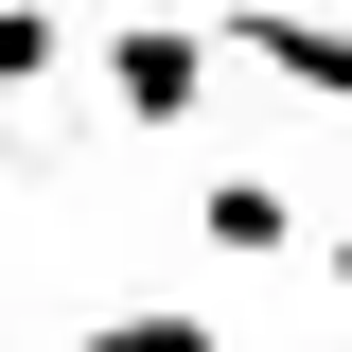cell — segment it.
I'll return each mask as SVG.
<instances>
[{
	"label": "cell",
	"mask_w": 352,
	"mask_h": 352,
	"mask_svg": "<svg viewBox=\"0 0 352 352\" xmlns=\"http://www.w3.org/2000/svg\"><path fill=\"white\" fill-rule=\"evenodd\" d=\"M88 71H106V106H124L141 141H176L194 106H212V36H194V18H124V36L88 53Z\"/></svg>",
	"instance_id": "1"
},
{
	"label": "cell",
	"mask_w": 352,
	"mask_h": 352,
	"mask_svg": "<svg viewBox=\"0 0 352 352\" xmlns=\"http://www.w3.org/2000/svg\"><path fill=\"white\" fill-rule=\"evenodd\" d=\"M212 53H247V71L317 88V106H352V18H300V0H212Z\"/></svg>",
	"instance_id": "2"
},
{
	"label": "cell",
	"mask_w": 352,
	"mask_h": 352,
	"mask_svg": "<svg viewBox=\"0 0 352 352\" xmlns=\"http://www.w3.org/2000/svg\"><path fill=\"white\" fill-rule=\"evenodd\" d=\"M212 247H247V264H282V247H300L282 176H212Z\"/></svg>",
	"instance_id": "3"
},
{
	"label": "cell",
	"mask_w": 352,
	"mask_h": 352,
	"mask_svg": "<svg viewBox=\"0 0 352 352\" xmlns=\"http://www.w3.org/2000/svg\"><path fill=\"white\" fill-rule=\"evenodd\" d=\"M71 352H229V335H212L194 300H124V317H88Z\"/></svg>",
	"instance_id": "4"
},
{
	"label": "cell",
	"mask_w": 352,
	"mask_h": 352,
	"mask_svg": "<svg viewBox=\"0 0 352 352\" xmlns=\"http://www.w3.org/2000/svg\"><path fill=\"white\" fill-rule=\"evenodd\" d=\"M36 71H71V18L53 0H0V88H36Z\"/></svg>",
	"instance_id": "5"
},
{
	"label": "cell",
	"mask_w": 352,
	"mask_h": 352,
	"mask_svg": "<svg viewBox=\"0 0 352 352\" xmlns=\"http://www.w3.org/2000/svg\"><path fill=\"white\" fill-rule=\"evenodd\" d=\"M0 159H18V124H0Z\"/></svg>",
	"instance_id": "6"
},
{
	"label": "cell",
	"mask_w": 352,
	"mask_h": 352,
	"mask_svg": "<svg viewBox=\"0 0 352 352\" xmlns=\"http://www.w3.org/2000/svg\"><path fill=\"white\" fill-rule=\"evenodd\" d=\"M335 264H352V229H335Z\"/></svg>",
	"instance_id": "7"
}]
</instances>
